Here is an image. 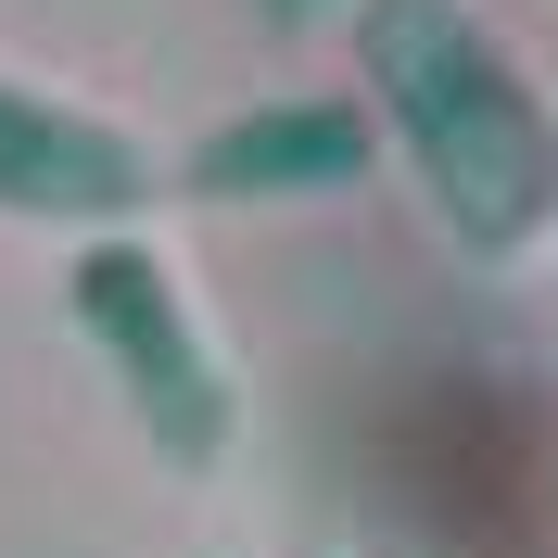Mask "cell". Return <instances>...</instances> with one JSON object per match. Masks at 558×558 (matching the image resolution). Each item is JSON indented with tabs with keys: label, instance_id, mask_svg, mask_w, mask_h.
Returning a JSON list of instances; mask_svg holds the SVG:
<instances>
[{
	"label": "cell",
	"instance_id": "obj_1",
	"mask_svg": "<svg viewBox=\"0 0 558 558\" xmlns=\"http://www.w3.org/2000/svg\"><path fill=\"white\" fill-rule=\"evenodd\" d=\"M368 102L418 166L457 254H521L558 216V114L470 0H355Z\"/></svg>",
	"mask_w": 558,
	"mask_h": 558
},
{
	"label": "cell",
	"instance_id": "obj_4",
	"mask_svg": "<svg viewBox=\"0 0 558 558\" xmlns=\"http://www.w3.org/2000/svg\"><path fill=\"white\" fill-rule=\"evenodd\" d=\"M368 166H381V140L355 102H267L242 128H216L178 178L216 191V204H267V191H355Z\"/></svg>",
	"mask_w": 558,
	"mask_h": 558
},
{
	"label": "cell",
	"instance_id": "obj_3",
	"mask_svg": "<svg viewBox=\"0 0 558 558\" xmlns=\"http://www.w3.org/2000/svg\"><path fill=\"white\" fill-rule=\"evenodd\" d=\"M153 178L166 166L128 128L64 114V102H38V89L0 76V216H64V229H89V216H140Z\"/></svg>",
	"mask_w": 558,
	"mask_h": 558
},
{
	"label": "cell",
	"instance_id": "obj_2",
	"mask_svg": "<svg viewBox=\"0 0 558 558\" xmlns=\"http://www.w3.org/2000/svg\"><path fill=\"white\" fill-rule=\"evenodd\" d=\"M76 330L114 355V381H128L140 432H153L178 470H216V457H229L242 393H229V368H216L204 317L178 305V279L153 267L140 242H89V254H76Z\"/></svg>",
	"mask_w": 558,
	"mask_h": 558
},
{
	"label": "cell",
	"instance_id": "obj_5",
	"mask_svg": "<svg viewBox=\"0 0 558 558\" xmlns=\"http://www.w3.org/2000/svg\"><path fill=\"white\" fill-rule=\"evenodd\" d=\"M267 13L279 26H317V13H343V0H267Z\"/></svg>",
	"mask_w": 558,
	"mask_h": 558
}]
</instances>
